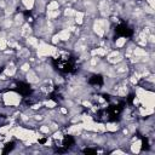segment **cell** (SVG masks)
I'll list each match as a JSON object with an SVG mask.
<instances>
[{"instance_id":"1","label":"cell","mask_w":155,"mask_h":155,"mask_svg":"<svg viewBox=\"0 0 155 155\" xmlns=\"http://www.w3.org/2000/svg\"><path fill=\"white\" fill-rule=\"evenodd\" d=\"M1 99L4 107H11V108H18L23 101L22 94L15 90H6L1 92Z\"/></svg>"},{"instance_id":"2","label":"cell","mask_w":155,"mask_h":155,"mask_svg":"<svg viewBox=\"0 0 155 155\" xmlns=\"http://www.w3.org/2000/svg\"><path fill=\"white\" fill-rule=\"evenodd\" d=\"M104 59H105L109 64L115 65V64H117L119 62L124 61V59H125V57H124V53H122V51H121V50L113 48L111 51H109V52L105 54Z\"/></svg>"},{"instance_id":"3","label":"cell","mask_w":155,"mask_h":155,"mask_svg":"<svg viewBox=\"0 0 155 155\" xmlns=\"http://www.w3.org/2000/svg\"><path fill=\"white\" fill-rule=\"evenodd\" d=\"M24 79H25V82H27L28 85H30V86H36V85H39V82L41 81L40 75H39L33 68L29 69V70L24 74Z\"/></svg>"},{"instance_id":"4","label":"cell","mask_w":155,"mask_h":155,"mask_svg":"<svg viewBox=\"0 0 155 155\" xmlns=\"http://www.w3.org/2000/svg\"><path fill=\"white\" fill-rule=\"evenodd\" d=\"M104 125H105L107 132H109V133H116V132H119L120 128H121V126H122L120 121H109V120L105 121Z\"/></svg>"},{"instance_id":"5","label":"cell","mask_w":155,"mask_h":155,"mask_svg":"<svg viewBox=\"0 0 155 155\" xmlns=\"http://www.w3.org/2000/svg\"><path fill=\"white\" fill-rule=\"evenodd\" d=\"M12 18H13V25L18 27V28L25 22V16H24V12H22V11H17L12 16Z\"/></svg>"},{"instance_id":"6","label":"cell","mask_w":155,"mask_h":155,"mask_svg":"<svg viewBox=\"0 0 155 155\" xmlns=\"http://www.w3.org/2000/svg\"><path fill=\"white\" fill-rule=\"evenodd\" d=\"M127 41H128V39H127V38H125V36L115 38V39L113 40V47H114V48H116V50H122Z\"/></svg>"},{"instance_id":"7","label":"cell","mask_w":155,"mask_h":155,"mask_svg":"<svg viewBox=\"0 0 155 155\" xmlns=\"http://www.w3.org/2000/svg\"><path fill=\"white\" fill-rule=\"evenodd\" d=\"M85 12L84 11H76L75 12V16H74V21H75V24L76 25H82L84 24V21H85Z\"/></svg>"},{"instance_id":"8","label":"cell","mask_w":155,"mask_h":155,"mask_svg":"<svg viewBox=\"0 0 155 155\" xmlns=\"http://www.w3.org/2000/svg\"><path fill=\"white\" fill-rule=\"evenodd\" d=\"M21 5L24 7L25 11H33L34 10V5H35V0H21Z\"/></svg>"},{"instance_id":"9","label":"cell","mask_w":155,"mask_h":155,"mask_svg":"<svg viewBox=\"0 0 155 155\" xmlns=\"http://www.w3.org/2000/svg\"><path fill=\"white\" fill-rule=\"evenodd\" d=\"M29 69H31V64L28 62V61H23L21 63H18V70L23 74H25Z\"/></svg>"},{"instance_id":"10","label":"cell","mask_w":155,"mask_h":155,"mask_svg":"<svg viewBox=\"0 0 155 155\" xmlns=\"http://www.w3.org/2000/svg\"><path fill=\"white\" fill-rule=\"evenodd\" d=\"M61 6L57 2V0H48L47 5H46V11H54V10H59Z\"/></svg>"},{"instance_id":"11","label":"cell","mask_w":155,"mask_h":155,"mask_svg":"<svg viewBox=\"0 0 155 155\" xmlns=\"http://www.w3.org/2000/svg\"><path fill=\"white\" fill-rule=\"evenodd\" d=\"M7 39L6 38H0V52L5 51L7 48Z\"/></svg>"},{"instance_id":"12","label":"cell","mask_w":155,"mask_h":155,"mask_svg":"<svg viewBox=\"0 0 155 155\" xmlns=\"http://www.w3.org/2000/svg\"><path fill=\"white\" fill-rule=\"evenodd\" d=\"M70 1H71V2L74 4V2H76V1H79V0H70Z\"/></svg>"}]
</instances>
